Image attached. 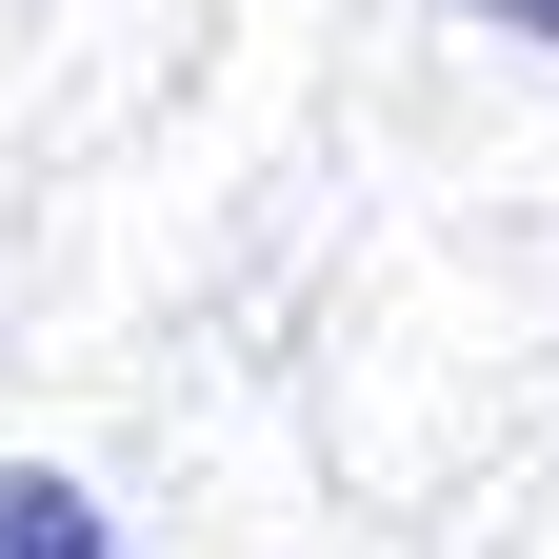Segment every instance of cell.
<instances>
[{"mask_svg":"<svg viewBox=\"0 0 559 559\" xmlns=\"http://www.w3.org/2000/svg\"><path fill=\"white\" fill-rule=\"evenodd\" d=\"M0 559H120L81 479H40V460H0Z\"/></svg>","mask_w":559,"mask_h":559,"instance_id":"6da1fadb","label":"cell"},{"mask_svg":"<svg viewBox=\"0 0 559 559\" xmlns=\"http://www.w3.org/2000/svg\"><path fill=\"white\" fill-rule=\"evenodd\" d=\"M460 21H500V40H559V0H460Z\"/></svg>","mask_w":559,"mask_h":559,"instance_id":"7a4b0ae2","label":"cell"}]
</instances>
